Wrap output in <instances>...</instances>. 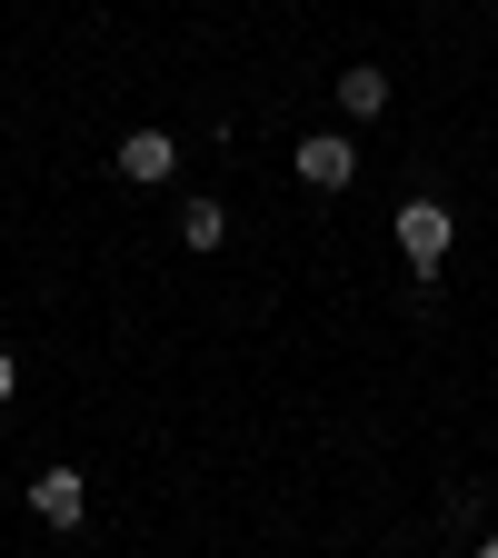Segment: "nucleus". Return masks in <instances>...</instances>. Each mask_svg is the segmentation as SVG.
I'll return each mask as SVG.
<instances>
[{"mask_svg":"<svg viewBox=\"0 0 498 558\" xmlns=\"http://www.w3.org/2000/svg\"><path fill=\"white\" fill-rule=\"evenodd\" d=\"M389 240H399V259H409L418 279H439V259H449L459 220H449V199H399V220H389Z\"/></svg>","mask_w":498,"mask_h":558,"instance_id":"nucleus-1","label":"nucleus"},{"mask_svg":"<svg viewBox=\"0 0 498 558\" xmlns=\"http://www.w3.org/2000/svg\"><path fill=\"white\" fill-rule=\"evenodd\" d=\"M339 110H349V120H379V110H389V70H379V60L339 70Z\"/></svg>","mask_w":498,"mask_h":558,"instance_id":"nucleus-5","label":"nucleus"},{"mask_svg":"<svg viewBox=\"0 0 498 558\" xmlns=\"http://www.w3.org/2000/svg\"><path fill=\"white\" fill-rule=\"evenodd\" d=\"M31 519H40V529H81V519H90V478H81V469H40V478H31Z\"/></svg>","mask_w":498,"mask_h":558,"instance_id":"nucleus-3","label":"nucleus"},{"mask_svg":"<svg viewBox=\"0 0 498 558\" xmlns=\"http://www.w3.org/2000/svg\"><path fill=\"white\" fill-rule=\"evenodd\" d=\"M478 558H498V538H478Z\"/></svg>","mask_w":498,"mask_h":558,"instance_id":"nucleus-8","label":"nucleus"},{"mask_svg":"<svg viewBox=\"0 0 498 558\" xmlns=\"http://www.w3.org/2000/svg\"><path fill=\"white\" fill-rule=\"evenodd\" d=\"M220 240H230V209H220V199H180V250H199V259H209Z\"/></svg>","mask_w":498,"mask_h":558,"instance_id":"nucleus-6","label":"nucleus"},{"mask_svg":"<svg viewBox=\"0 0 498 558\" xmlns=\"http://www.w3.org/2000/svg\"><path fill=\"white\" fill-rule=\"evenodd\" d=\"M290 170L309 190H349V180H360V140H349V130H309L300 150H290Z\"/></svg>","mask_w":498,"mask_h":558,"instance_id":"nucleus-2","label":"nucleus"},{"mask_svg":"<svg viewBox=\"0 0 498 558\" xmlns=\"http://www.w3.org/2000/svg\"><path fill=\"white\" fill-rule=\"evenodd\" d=\"M11 389H21V360H11V349H0V409H11Z\"/></svg>","mask_w":498,"mask_h":558,"instance_id":"nucleus-7","label":"nucleus"},{"mask_svg":"<svg viewBox=\"0 0 498 558\" xmlns=\"http://www.w3.org/2000/svg\"><path fill=\"white\" fill-rule=\"evenodd\" d=\"M120 180H139V190L180 180V140H170V130H130V140H120Z\"/></svg>","mask_w":498,"mask_h":558,"instance_id":"nucleus-4","label":"nucleus"}]
</instances>
